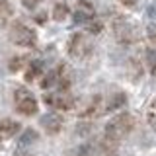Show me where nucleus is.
<instances>
[{"label": "nucleus", "instance_id": "4468645a", "mask_svg": "<svg viewBox=\"0 0 156 156\" xmlns=\"http://www.w3.org/2000/svg\"><path fill=\"white\" fill-rule=\"evenodd\" d=\"M144 66H146V70L150 72V74H156V49L152 47H148V49H144Z\"/></svg>", "mask_w": 156, "mask_h": 156}, {"label": "nucleus", "instance_id": "2eb2a0df", "mask_svg": "<svg viewBox=\"0 0 156 156\" xmlns=\"http://www.w3.org/2000/svg\"><path fill=\"white\" fill-rule=\"evenodd\" d=\"M37 139H39V133L35 129H31V127H29V129H26L22 133V136H20V146H27L29 144H33V143H37Z\"/></svg>", "mask_w": 156, "mask_h": 156}, {"label": "nucleus", "instance_id": "6e6552de", "mask_svg": "<svg viewBox=\"0 0 156 156\" xmlns=\"http://www.w3.org/2000/svg\"><path fill=\"white\" fill-rule=\"evenodd\" d=\"M39 123H41V127L45 129L47 135H57V133H61L65 121H62L61 113H57V111H49V113H45L41 119H39Z\"/></svg>", "mask_w": 156, "mask_h": 156}, {"label": "nucleus", "instance_id": "aec40b11", "mask_svg": "<svg viewBox=\"0 0 156 156\" xmlns=\"http://www.w3.org/2000/svg\"><path fill=\"white\" fill-rule=\"evenodd\" d=\"M14 156H33V152L26 146H18L16 150H14Z\"/></svg>", "mask_w": 156, "mask_h": 156}, {"label": "nucleus", "instance_id": "a211bd4d", "mask_svg": "<svg viewBox=\"0 0 156 156\" xmlns=\"http://www.w3.org/2000/svg\"><path fill=\"white\" fill-rule=\"evenodd\" d=\"M129 74H131L133 80H139V78L143 76V66H140L136 61H131L129 62Z\"/></svg>", "mask_w": 156, "mask_h": 156}, {"label": "nucleus", "instance_id": "4be33fe9", "mask_svg": "<svg viewBox=\"0 0 156 156\" xmlns=\"http://www.w3.org/2000/svg\"><path fill=\"white\" fill-rule=\"evenodd\" d=\"M146 121H148V125L156 131V111H150V113L146 115Z\"/></svg>", "mask_w": 156, "mask_h": 156}, {"label": "nucleus", "instance_id": "20e7f679", "mask_svg": "<svg viewBox=\"0 0 156 156\" xmlns=\"http://www.w3.org/2000/svg\"><path fill=\"white\" fill-rule=\"evenodd\" d=\"M68 49V55L74 57V58H86L92 53V43L88 41V37L84 33H72L70 39L66 43Z\"/></svg>", "mask_w": 156, "mask_h": 156}, {"label": "nucleus", "instance_id": "b1692460", "mask_svg": "<svg viewBox=\"0 0 156 156\" xmlns=\"http://www.w3.org/2000/svg\"><path fill=\"white\" fill-rule=\"evenodd\" d=\"M136 2H139V0H121V4H125V6H135Z\"/></svg>", "mask_w": 156, "mask_h": 156}, {"label": "nucleus", "instance_id": "1a4fd4ad", "mask_svg": "<svg viewBox=\"0 0 156 156\" xmlns=\"http://www.w3.org/2000/svg\"><path fill=\"white\" fill-rule=\"evenodd\" d=\"M62 72H65V66H62V65H58L57 68L49 70L47 74L41 78V88H43V90H49V88L57 86L58 80H61V76H62Z\"/></svg>", "mask_w": 156, "mask_h": 156}, {"label": "nucleus", "instance_id": "a878e982", "mask_svg": "<svg viewBox=\"0 0 156 156\" xmlns=\"http://www.w3.org/2000/svg\"><path fill=\"white\" fill-rule=\"evenodd\" d=\"M152 107H154V109H156V101H154V104H152Z\"/></svg>", "mask_w": 156, "mask_h": 156}, {"label": "nucleus", "instance_id": "5701e85b", "mask_svg": "<svg viewBox=\"0 0 156 156\" xmlns=\"http://www.w3.org/2000/svg\"><path fill=\"white\" fill-rule=\"evenodd\" d=\"M35 22L43 26V23L47 22V14H45V12H39V14H35Z\"/></svg>", "mask_w": 156, "mask_h": 156}, {"label": "nucleus", "instance_id": "f03ea898", "mask_svg": "<svg viewBox=\"0 0 156 156\" xmlns=\"http://www.w3.org/2000/svg\"><path fill=\"white\" fill-rule=\"evenodd\" d=\"M10 41L20 45V47L31 49V47L37 45V33L33 31L29 26H26V23L14 22L12 26H10Z\"/></svg>", "mask_w": 156, "mask_h": 156}, {"label": "nucleus", "instance_id": "dca6fc26", "mask_svg": "<svg viewBox=\"0 0 156 156\" xmlns=\"http://www.w3.org/2000/svg\"><path fill=\"white\" fill-rule=\"evenodd\" d=\"M22 68H27V58L22 55H16L8 61V70L10 72H20Z\"/></svg>", "mask_w": 156, "mask_h": 156}, {"label": "nucleus", "instance_id": "9d476101", "mask_svg": "<svg viewBox=\"0 0 156 156\" xmlns=\"http://www.w3.org/2000/svg\"><path fill=\"white\" fill-rule=\"evenodd\" d=\"M127 105V96L123 92H115L105 100V111H119Z\"/></svg>", "mask_w": 156, "mask_h": 156}, {"label": "nucleus", "instance_id": "6ab92c4d", "mask_svg": "<svg viewBox=\"0 0 156 156\" xmlns=\"http://www.w3.org/2000/svg\"><path fill=\"white\" fill-rule=\"evenodd\" d=\"M86 29H88V33H92V35H98V33H101V29H104V23L100 22V20H94V22H90L86 26Z\"/></svg>", "mask_w": 156, "mask_h": 156}, {"label": "nucleus", "instance_id": "393cba45", "mask_svg": "<svg viewBox=\"0 0 156 156\" xmlns=\"http://www.w3.org/2000/svg\"><path fill=\"white\" fill-rule=\"evenodd\" d=\"M148 37H150V41H152V43H156V31H152Z\"/></svg>", "mask_w": 156, "mask_h": 156}, {"label": "nucleus", "instance_id": "412c9836", "mask_svg": "<svg viewBox=\"0 0 156 156\" xmlns=\"http://www.w3.org/2000/svg\"><path fill=\"white\" fill-rule=\"evenodd\" d=\"M39 2H43V0H22V6L27 8V10H33Z\"/></svg>", "mask_w": 156, "mask_h": 156}, {"label": "nucleus", "instance_id": "0eeeda50", "mask_svg": "<svg viewBox=\"0 0 156 156\" xmlns=\"http://www.w3.org/2000/svg\"><path fill=\"white\" fill-rule=\"evenodd\" d=\"M72 20H74L76 23H82V26H88L90 22H94L96 10L92 6V2H88V0H78L74 12H72Z\"/></svg>", "mask_w": 156, "mask_h": 156}, {"label": "nucleus", "instance_id": "f257e3e1", "mask_svg": "<svg viewBox=\"0 0 156 156\" xmlns=\"http://www.w3.org/2000/svg\"><path fill=\"white\" fill-rule=\"evenodd\" d=\"M133 129H135V117L131 113H127V111H123V113H117L113 119H109V123L105 125L104 136L109 139V140L119 143V140L125 139Z\"/></svg>", "mask_w": 156, "mask_h": 156}, {"label": "nucleus", "instance_id": "ddd939ff", "mask_svg": "<svg viewBox=\"0 0 156 156\" xmlns=\"http://www.w3.org/2000/svg\"><path fill=\"white\" fill-rule=\"evenodd\" d=\"M70 16V6L66 2H57L53 6V20L57 22H65V20Z\"/></svg>", "mask_w": 156, "mask_h": 156}, {"label": "nucleus", "instance_id": "39448f33", "mask_svg": "<svg viewBox=\"0 0 156 156\" xmlns=\"http://www.w3.org/2000/svg\"><path fill=\"white\" fill-rule=\"evenodd\" d=\"M43 101L53 107V109L57 111H70L72 107L76 105V100L72 98L68 92H57V94H45V98H43Z\"/></svg>", "mask_w": 156, "mask_h": 156}, {"label": "nucleus", "instance_id": "423d86ee", "mask_svg": "<svg viewBox=\"0 0 156 156\" xmlns=\"http://www.w3.org/2000/svg\"><path fill=\"white\" fill-rule=\"evenodd\" d=\"M113 33H115V39L119 43H125V45H129V43H135L139 35H136V27L131 26L129 22H125V20H117L113 23Z\"/></svg>", "mask_w": 156, "mask_h": 156}, {"label": "nucleus", "instance_id": "9b49d317", "mask_svg": "<svg viewBox=\"0 0 156 156\" xmlns=\"http://www.w3.org/2000/svg\"><path fill=\"white\" fill-rule=\"evenodd\" d=\"M20 127L22 125L14 119H2L0 121V139H12V136H16Z\"/></svg>", "mask_w": 156, "mask_h": 156}, {"label": "nucleus", "instance_id": "f8f14e48", "mask_svg": "<svg viewBox=\"0 0 156 156\" xmlns=\"http://www.w3.org/2000/svg\"><path fill=\"white\" fill-rule=\"evenodd\" d=\"M43 72V62L41 61H31L26 68V82H33L41 76Z\"/></svg>", "mask_w": 156, "mask_h": 156}, {"label": "nucleus", "instance_id": "f3484780", "mask_svg": "<svg viewBox=\"0 0 156 156\" xmlns=\"http://www.w3.org/2000/svg\"><path fill=\"white\" fill-rule=\"evenodd\" d=\"M14 14V8L8 0H0V22H8Z\"/></svg>", "mask_w": 156, "mask_h": 156}, {"label": "nucleus", "instance_id": "7ed1b4c3", "mask_svg": "<svg viewBox=\"0 0 156 156\" xmlns=\"http://www.w3.org/2000/svg\"><path fill=\"white\" fill-rule=\"evenodd\" d=\"M14 104H16L18 113H22L26 117H31L39 111L37 100L33 98V94L27 88H16V92H14Z\"/></svg>", "mask_w": 156, "mask_h": 156}]
</instances>
